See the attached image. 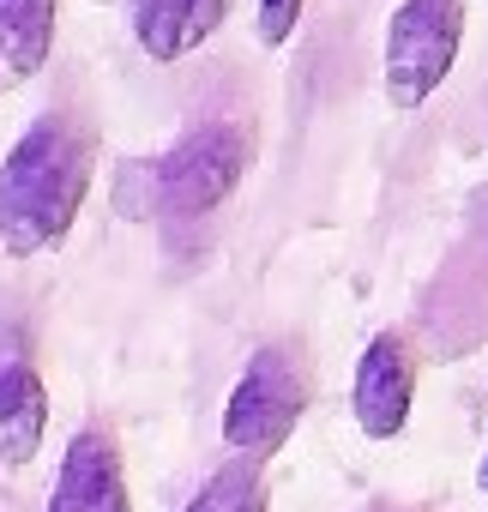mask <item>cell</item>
Segmentation results:
<instances>
[{
  "mask_svg": "<svg viewBox=\"0 0 488 512\" xmlns=\"http://www.w3.org/2000/svg\"><path fill=\"white\" fill-rule=\"evenodd\" d=\"M85 193H91V133L61 109L37 115L0 157V247L13 260H37V253L61 247L85 211Z\"/></svg>",
  "mask_w": 488,
  "mask_h": 512,
  "instance_id": "cell-1",
  "label": "cell"
},
{
  "mask_svg": "<svg viewBox=\"0 0 488 512\" xmlns=\"http://www.w3.org/2000/svg\"><path fill=\"white\" fill-rule=\"evenodd\" d=\"M248 163H254V133L248 127H241V121H205L193 133H181L145 169L151 205L163 217H205V211H217L241 187Z\"/></svg>",
  "mask_w": 488,
  "mask_h": 512,
  "instance_id": "cell-2",
  "label": "cell"
},
{
  "mask_svg": "<svg viewBox=\"0 0 488 512\" xmlns=\"http://www.w3.org/2000/svg\"><path fill=\"white\" fill-rule=\"evenodd\" d=\"M458 43H464V0H398L386 19V61H380L386 103L404 115L422 109L452 79Z\"/></svg>",
  "mask_w": 488,
  "mask_h": 512,
  "instance_id": "cell-3",
  "label": "cell"
},
{
  "mask_svg": "<svg viewBox=\"0 0 488 512\" xmlns=\"http://www.w3.org/2000/svg\"><path fill=\"white\" fill-rule=\"evenodd\" d=\"M308 410V380L296 368V356L284 344H260L241 368V380L229 386V404H223V446L235 458H272L296 422Z\"/></svg>",
  "mask_w": 488,
  "mask_h": 512,
  "instance_id": "cell-4",
  "label": "cell"
},
{
  "mask_svg": "<svg viewBox=\"0 0 488 512\" xmlns=\"http://www.w3.org/2000/svg\"><path fill=\"white\" fill-rule=\"evenodd\" d=\"M410 404H416V356L398 332H380L368 338L362 362H356V380H350V416L368 440H398L404 422H410Z\"/></svg>",
  "mask_w": 488,
  "mask_h": 512,
  "instance_id": "cell-5",
  "label": "cell"
},
{
  "mask_svg": "<svg viewBox=\"0 0 488 512\" xmlns=\"http://www.w3.org/2000/svg\"><path fill=\"white\" fill-rule=\"evenodd\" d=\"M49 512H133L127 500V464L109 428H79L61 452Z\"/></svg>",
  "mask_w": 488,
  "mask_h": 512,
  "instance_id": "cell-6",
  "label": "cell"
},
{
  "mask_svg": "<svg viewBox=\"0 0 488 512\" xmlns=\"http://www.w3.org/2000/svg\"><path fill=\"white\" fill-rule=\"evenodd\" d=\"M49 428V386L25 350H0V464L25 470L43 452Z\"/></svg>",
  "mask_w": 488,
  "mask_h": 512,
  "instance_id": "cell-7",
  "label": "cell"
},
{
  "mask_svg": "<svg viewBox=\"0 0 488 512\" xmlns=\"http://www.w3.org/2000/svg\"><path fill=\"white\" fill-rule=\"evenodd\" d=\"M229 19V0H139L133 37L151 61H181L193 55L217 25Z\"/></svg>",
  "mask_w": 488,
  "mask_h": 512,
  "instance_id": "cell-8",
  "label": "cell"
},
{
  "mask_svg": "<svg viewBox=\"0 0 488 512\" xmlns=\"http://www.w3.org/2000/svg\"><path fill=\"white\" fill-rule=\"evenodd\" d=\"M55 7L61 0H0V49L13 79H37L55 49Z\"/></svg>",
  "mask_w": 488,
  "mask_h": 512,
  "instance_id": "cell-9",
  "label": "cell"
},
{
  "mask_svg": "<svg viewBox=\"0 0 488 512\" xmlns=\"http://www.w3.org/2000/svg\"><path fill=\"white\" fill-rule=\"evenodd\" d=\"M187 512H266V476L254 458H235L217 476L199 482V494L187 500Z\"/></svg>",
  "mask_w": 488,
  "mask_h": 512,
  "instance_id": "cell-10",
  "label": "cell"
},
{
  "mask_svg": "<svg viewBox=\"0 0 488 512\" xmlns=\"http://www.w3.org/2000/svg\"><path fill=\"white\" fill-rule=\"evenodd\" d=\"M302 25V0H260V43L266 49H284Z\"/></svg>",
  "mask_w": 488,
  "mask_h": 512,
  "instance_id": "cell-11",
  "label": "cell"
},
{
  "mask_svg": "<svg viewBox=\"0 0 488 512\" xmlns=\"http://www.w3.org/2000/svg\"><path fill=\"white\" fill-rule=\"evenodd\" d=\"M476 488L488 494V452H482V464H476Z\"/></svg>",
  "mask_w": 488,
  "mask_h": 512,
  "instance_id": "cell-12",
  "label": "cell"
},
{
  "mask_svg": "<svg viewBox=\"0 0 488 512\" xmlns=\"http://www.w3.org/2000/svg\"><path fill=\"white\" fill-rule=\"evenodd\" d=\"M0 85H7V49H0Z\"/></svg>",
  "mask_w": 488,
  "mask_h": 512,
  "instance_id": "cell-13",
  "label": "cell"
},
{
  "mask_svg": "<svg viewBox=\"0 0 488 512\" xmlns=\"http://www.w3.org/2000/svg\"><path fill=\"white\" fill-rule=\"evenodd\" d=\"M374 512H392V506H374Z\"/></svg>",
  "mask_w": 488,
  "mask_h": 512,
  "instance_id": "cell-14",
  "label": "cell"
}]
</instances>
